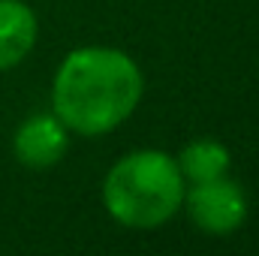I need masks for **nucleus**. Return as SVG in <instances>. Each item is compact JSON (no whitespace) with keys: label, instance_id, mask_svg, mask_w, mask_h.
I'll return each instance as SVG.
<instances>
[{"label":"nucleus","instance_id":"obj_1","mask_svg":"<svg viewBox=\"0 0 259 256\" xmlns=\"http://www.w3.org/2000/svg\"><path fill=\"white\" fill-rule=\"evenodd\" d=\"M142 97V72L118 49H78L55 75V115L81 136L124 124Z\"/></svg>","mask_w":259,"mask_h":256},{"label":"nucleus","instance_id":"obj_2","mask_svg":"<svg viewBox=\"0 0 259 256\" xmlns=\"http://www.w3.org/2000/svg\"><path fill=\"white\" fill-rule=\"evenodd\" d=\"M184 199V175L163 151H136L121 157L103 184L109 214L133 229L166 223Z\"/></svg>","mask_w":259,"mask_h":256},{"label":"nucleus","instance_id":"obj_3","mask_svg":"<svg viewBox=\"0 0 259 256\" xmlns=\"http://www.w3.org/2000/svg\"><path fill=\"white\" fill-rule=\"evenodd\" d=\"M187 214L202 232L229 235L244 223L247 202L235 181H226L220 175L211 181H196L193 190L187 193Z\"/></svg>","mask_w":259,"mask_h":256},{"label":"nucleus","instance_id":"obj_4","mask_svg":"<svg viewBox=\"0 0 259 256\" xmlns=\"http://www.w3.org/2000/svg\"><path fill=\"white\" fill-rule=\"evenodd\" d=\"M66 154V127L58 115H33L15 133V157L27 169H49Z\"/></svg>","mask_w":259,"mask_h":256},{"label":"nucleus","instance_id":"obj_5","mask_svg":"<svg viewBox=\"0 0 259 256\" xmlns=\"http://www.w3.org/2000/svg\"><path fill=\"white\" fill-rule=\"evenodd\" d=\"M36 42V15L21 0H0V69L15 66Z\"/></svg>","mask_w":259,"mask_h":256},{"label":"nucleus","instance_id":"obj_6","mask_svg":"<svg viewBox=\"0 0 259 256\" xmlns=\"http://www.w3.org/2000/svg\"><path fill=\"white\" fill-rule=\"evenodd\" d=\"M229 169V151L214 139H196L178 157V172L190 181H211Z\"/></svg>","mask_w":259,"mask_h":256}]
</instances>
